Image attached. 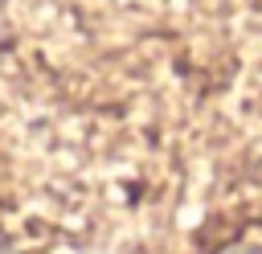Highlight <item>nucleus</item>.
I'll use <instances>...</instances> for the list:
<instances>
[{
	"label": "nucleus",
	"instance_id": "f257e3e1",
	"mask_svg": "<svg viewBox=\"0 0 262 254\" xmlns=\"http://www.w3.org/2000/svg\"><path fill=\"white\" fill-rule=\"evenodd\" d=\"M233 254H258V250H233Z\"/></svg>",
	"mask_w": 262,
	"mask_h": 254
}]
</instances>
